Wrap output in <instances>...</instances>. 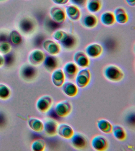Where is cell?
I'll return each mask as SVG.
<instances>
[{
  "label": "cell",
  "instance_id": "obj_1",
  "mask_svg": "<svg viewBox=\"0 0 135 151\" xmlns=\"http://www.w3.org/2000/svg\"><path fill=\"white\" fill-rule=\"evenodd\" d=\"M104 75L109 81L118 82L123 80L124 74L120 67L115 65L107 66L104 70Z\"/></svg>",
  "mask_w": 135,
  "mask_h": 151
},
{
  "label": "cell",
  "instance_id": "obj_2",
  "mask_svg": "<svg viewBox=\"0 0 135 151\" xmlns=\"http://www.w3.org/2000/svg\"><path fill=\"white\" fill-rule=\"evenodd\" d=\"M73 110L72 104L68 100L60 101L55 104L54 111L58 116L61 118L66 117L71 114Z\"/></svg>",
  "mask_w": 135,
  "mask_h": 151
},
{
  "label": "cell",
  "instance_id": "obj_3",
  "mask_svg": "<svg viewBox=\"0 0 135 151\" xmlns=\"http://www.w3.org/2000/svg\"><path fill=\"white\" fill-rule=\"evenodd\" d=\"M59 124L55 119L52 118H47L44 122L45 133L48 136L53 137L57 134V131Z\"/></svg>",
  "mask_w": 135,
  "mask_h": 151
},
{
  "label": "cell",
  "instance_id": "obj_4",
  "mask_svg": "<svg viewBox=\"0 0 135 151\" xmlns=\"http://www.w3.org/2000/svg\"><path fill=\"white\" fill-rule=\"evenodd\" d=\"M91 80V74L88 68L81 70L78 72L75 78L76 85L80 88H84L90 83Z\"/></svg>",
  "mask_w": 135,
  "mask_h": 151
},
{
  "label": "cell",
  "instance_id": "obj_5",
  "mask_svg": "<svg viewBox=\"0 0 135 151\" xmlns=\"http://www.w3.org/2000/svg\"><path fill=\"white\" fill-rule=\"evenodd\" d=\"M91 145L93 150L96 151H105L108 148L107 139L101 135L95 136L92 138Z\"/></svg>",
  "mask_w": 135,
  "mask_h": 151
},
{
  "label": "cell",
  "instance_id": "obj_6",
  "mask_svg": "<svg viewBox=\"0 0 135 151\" xmlns=\"http://www.w3.org/2000/svg\"><path fill=\"white\" fill-rule=\"evenodd\" d=\"M53 105V100L50 96H43L37 100L36 107L39 111L45 113L50 110Z\"/></svg>",
  "mask_w": 135,
  "mask_h": 151
},
{
  "label": "cell",
  "instance_id": "obj_7",
  "mask_svg": "<svg viewBox=\"0 0 135 151\" xmlns=\"http://www.w3.org/2000/svg\"><path fill=\"white\" fill-rule=\"evenodd\" d=\"M71 145L74 148L79 150L86 148L88 145V140L85 136L81 133H74L71 139Z\"/></svg>",
  "mask_w": 135,
  "mask_h": 151
},
{
  "label": "cell",
  "instance_id": "obj_8",
  "mask_svg": "<svg viewBox=\"0 0 135 151\" xmlns=\"http://www.w3.org/2000/svg\"><path fill=\"white\" fill-rule=\"evenodd\" d=\"M63 71L66 78L70 81H72L75 79L79 72V68L75 63L70 62L65 65Z\"/></svg>",
  "mask_w": 135,
  "mask_h": 151
},
{
  "label": "cell",
  "instance_id": "obj_9",
  "mask_svg": "<svg viewBox=\"0 0 135 151\" xmlns=\"http://www.w3.org/2000/svg\"><path fill=\"white\" fill-rule=\"evenodd\" d=\"M74 134L73 128L69 125L65 123L59 124L57 134L66 139H71Z\"/></svg>",
  "mask_w": 135,
  "mask_h": 151
},
{
  "label": "cell",
  "instance_id": "obj_10",
  "mask_svg": "<svg viewBox=\"0 0 135 151\" xmlns=\"http://www.w3.org/2000/svg\"><path fill=\"white\" fill-rule=\"evenodd\" d=\"M74 63L78 66L85 68L89 65L90 61L86 53L82 51L77 52L74 55Z\"/></svg>",
  "mask_w": 135,
  "mask_h": 151
},
{
  "label": "cell",
  "instance_id": "obj_11",
  "mask_svg": "<svg viewBox=\"0 0 135 151\" xmlns=\"http://www.w3.org/2000/svg\"><path fill=\"white\" fill-rule=\"evenodd\" d=\"M50 15L52 19L56 23H63L66 19V13L63 9L59 7H54L52 8Z\"/></svg>",
  "mask_w": 135,
  "mask_h": 151
},
{
  "label": "cell",
  "instance_id": "obj_12",
  "mask_svg": "<svg viewBox=\"0 0 135 151\" xmlns=\"http://www.w3.org/2000/svg\"><path fill=\"white\" fill-rule=\"evenodd\" d=\"M103 48L100 45L97 43L91 44L86 47V54L88 56L92 58L99 57L102 53Z\"/></svg>",
  "mask_w": 135,
  "mask_h": 151
},
{
  "label": "cell",
  "instance_id": "obj_13",
  "mask_svg": "<svg viewBox=\"0 0 135 151\" xmlns=\"http://www.w3.org/2000/svg\"><path fill=\"white\" fill-rule=\"evenodd\" d=\"M62 90L66 95L70 97H74L77 95L78 86L72 81H66L62 86Z\"/></svg>",
  "mask_w": 135,
  "mask_h": 151
},
{
  "label": "cell",
  "instance_id": "obj_14",
  "mask_svg": "<svg viewBox=\"0 0 135 151\" xmlns=\"http://www.w3.org/2000/svg\"><path fill=\"white\" fill-rule=\"evenodd\" d=\"M65 76L63 70L58 68L53 72L52 80L53 83L57 87H62L65 82Z\"/></svg>",
  "mask_w": 135,
  "mask_h": 151
},
{
  "label": "cell",
  "instance_id": "obj_15",
  "mask_svg": "<svg viewBox=\"0 0 135 151\" xmlns=\"http://www.w3.org/2000/svg\"><path fill=\"white\" fill-rule=\"evenodd\" d=\"M45 49L51 55L58 54L60 51V45L56 42L52 40H47L43 44Z\"/></svg>",
  "mask_w": 135,
  "mask_h": 151
},
{
  "label": "cell",
  "instance_id": "obj_16",
  "mask_svg": "<svg viewBox=\"0 0 135 151\" xmlns=\"http://www.w3.org/2000/svg\"><path fill=\"white\" fill-rule=\"evenodd\" d=\"M44 61L45 67L48 71L53 72L59 67L58 59L55 56H47L45 58Z\"/></svg>",
  "mask_w": 135,
  "mask_h": 151
},
{
  "label": "cell",
  "instance_id": "obj_17",
  "mask_svg": "<svg viewBox=\"0 0 135 151\" xmlns=\"http://www.w3.org/2000/svg\"><path fill=\"white\" fill-rule=\"evenodd\" d=\"M115 21L120 24H124L127 22L128 17L127 14L123 8H117L114 12Z\"/></svg>",
  "mask_w": 135,
  "mask_h": 151
},
{
  "label": "cell",
  "instance_id": "obj_18",
  "mask_svg": "<svg viewBox=\"0 0 135 151\" xmlns=\"http://www.w3.org/2000/svg\"><path fill=\"white\" fill-rule=\"evenodd\" d=\"M66 14L70 19L73 21H77L80 18V12L78 7L74 5L66 6Z\"/></svg>",
  "mask_w": 135,
  "mask_h": 151
},
{
  "label": "cell",
  "instance_id": "obj_19",
  "mask_svg": "<svg viewBox=\"0 0 135 151\" xmlns=\"http://www.w3.org/2000/svg\"><path fill=\"white\" fill-rule=\"evenodd\" d=\"M97 126L99 130L105 134H111L112 133L113 126L108 120L104 119L98 120Z\"/></svg>",
  "mask_w": 135,
  "mask_h": 151
},
{
  "label": "cell",
  "instance_id": "obj_20",
  "mask_svg": "<svg viewBox=\"0 0 135 151\" xmlns=\"http://www.w3.org/2000/svg\"><path fill=\"white\" fill-rule=\"evenodd\" d=\"M112 133L115 138L119 141H124L126 139V131L123 127L119 125H116L113 126Z\"/></svg>",
  "mask_w": 135,
  "mask_h": 151
},
{
  "label": "cell",
  "instance_id": "obj_21",
  "mask_svg": "<svg viewBox=\"0 0 135 151\" xmlns=\"http://www.w3.org/2000/svg\"><path fill=\"white\" fill-rule=\"evenodd\" d=\"M76 43V40L74 37L68 34L64 40L60 43V44L65 50H69L73 49L75 47Z\"/></svg>",
  "mask_w": 135,
  "mask_h": 151
},
{
  "label": "cell",
  "instance_id": "obj_22",
  "mask_svg": "<svg viewBox=\"0 0 135 151\" xmlns=\"http://www.w3.org/2000/svg\"><path fill=\"white\" fill-rule=\"evenodd\" d=\"M28 124L31 129L35 132H40L43 130L44 122L40 119L30 118L28 120Z\"/></svg>",
  "mask_w": 135,
  "mask_h": 151
},
{
  "label": "cell",
  "instance_id": "obj_23",
  "mask_svg": "<svg viewBox=\"0 0 135 151\" xmlns=\"http://www.w3.org/2000/svg\"><path fill=\"white\" fill-rule=\"evenodd\" d=\"M21 75L23 79L31 80L33 78L36 73V70L33 66L27 65L23 66L21 72Z\"/></svg>",
  "mask_w": 135,
  "mask_h": 151
},
{
  "label": "cell",
  "instance_id": "obj_24",
  "mask_svg": "<svg viewBox=\"0 0 135 151\" xmlns=\"http://www.w3.org/2000/svg\"><path fill=\"white\" fill-rule=\"evenodd\" d=\"M45 59V55L43 52L40 50H36L33 52L30 55L29 60L34 65H39L42 63Z\"/></svg>",
  "mask_w": 135,
  "mask_h": 151
},
{
  "label": "cell",
  "instance_id": "obj_25",
  "mask_svg": "<svg viewBox=\"0 0 135 151\" xmlns=\"http://www.w3.org/2000/svg\"><path fill=\"white\" fill-rule=\"evenodd\" d=\"M101 21L105 26H111L115 22L114 15L110 12H105L101 16Z\"/></svg>",
  "mask_w": 135,
  "mask_h": 151
},
{
  "label": "cell",
  "instance_id": "obj_26",
  "mask_svg": "<svg viewBox=\"0 0 135 151\" xmlns=\"http://www.w3.org/2000/svg\"><path fill=\"white\" fill-rule=\"evenodd\" d=\"M98 24V19L95 15L89 14L85 16L83 20V24L86 28H94Z\"/></svg>",
  "mask_w": 135,
  "mask_h": 151
},
{
  "label": "cell",
  "instance_id": "obj_27",
  "mask_svg": "<svg viewBox=\"0 0 135 151\" xmlns=\"http://www.w3.org/2000/svg\"><path fill=\"white\" fill-rule=\"evenodd\" d=\"M101 3L100 0H89L87 3V8L90 12L95 13L100 10Z\"/></svg>",
  "mask_w": 135,
  "mask_h": 151
},
{
  "label": "cell",
  "instance_id": "obj_28",
  "mask_svg": "<svg viewBox=\"0 0 135 151\" xmlns=\"http://www.w3.org/2000/svg\"><path fill=\"white\" fill-rule=\"evenodd\" d=\"M46 144L45 140L42 139H38L32 144V150L34 151H42L46 148Z\"/></svg>",
  "mask_w": 135,
  "mask_h": 151
},
{
  "label": "cell",
  "instance_id": "obj_29",
  "mask_svg": "<svg viewBox=\"0 0 135 151\" xmlns=\"http://www.w3.org/2000/svg\"><path fill=\"white\" fill-rule=\"evenodd\" d=\"M11 94L10 88L6 85L0 84V99L5 100L9 99Z\"/></svg>",
  "mask_w": 135,
  "mask_h": 151
},
{
  "label": "cell",
  "instance_id": "obj_30",
  "mask_svg": "<svg viewBox=\"0 0 135 151\" xmlns=\"http://www.w3.org/2000/svg\"><path fill=\"white\" fill-rule=\"evenodd\" d=\"M68 34L64 31L59 30L56 31L53 34V37L56 41L61 43L66 38Z\"/></svg>",
  "mask_w": 135,
  "mask_h": 151
},
{
  "label": "cell",
  "instance_id": "obj_31",
  "mask_svg": "<svg viewBox=\"0 0 135 151\" xmlns=\"http://www.w3.org/2000/svg\"><path fill=\"white\" fill-rule=\"evenodd\" d=\"M21 28L24 32L30 31L32 28V23L28 20H24L21 22Z\"/></svg>",
  "mask_w": 135,
  "mask_h": 151
},
{
  "label": "cell",
  "instance_id": "obj_32",
  "mask_svg": "<svg viewBox=\"0 0 135 151\" xmlns=\"http://www.w3.org/2000/svg\"><path fill=\"white\" fill-rule=\"evenodd\" d=\"M10 39L14 43L18 44L21 41V37L17 32L14 31L11 33L10 35Z\"/></svg>",
  "mask_w": 135,
  "mask_h": 151
},
{
  "label": "cell",
  "instance_id": "obj_33",
  "mask_svg": "<svg viewBox=\"0 0 135 151\" xmlns=\"http://www.w3.org/2000/svg\"><path fill=\"white\" fill-rule=\"evenodd\" d=\"M73 4L77 7L82 8L85 6L87 0H70Z\"/></svg>",
  "mask_w": 135,
  "mask_h": 151
},
{
  "label": "cell",
  "instance_id": "obj_34",
  "mask_svg": "<svg viewBox=\"0 0 135 151\" xmlns=\"http://www.w3.org/2000/svg\"><path fill=\"white\" fill-rule=\"evenodd\" d=\"M10 45L9 44H2L0 45V52L3 53V54L7 52L10 49Z\"/></svg>",
  "mask_w": 135,
  "mask_h": 151
},
{
  "label": "cell",
  "instance_id": "obj_35",
  "mask_svg": "<svg viewBox=\"0 0 135 151\" xmlns=\"http://www.w3.org/2000/svg\"><path fill=\"white\" fill-rule=\"evenodd\" d=\"M53 1L56 4L63 5L67 4L69 0H53Z\"/></svg>",
  "mask_w": 135,
  "mask_h": 151
},
{
  "label": "cell",
  "instance_id": "obj_36",
  "mask_svg": "<svg viewBox=\"0 0 135 151\" xmlns=\"http://www.w3.org/2000/svg\"><path fill=\"white\" fill-rule=\"evenodd\" d=\"M127 3L131 6H134L135 5V0H126Z\"/></svg>",
  "mask_w": 135,
  "mask_h": 151
},
{
  "label": "cell",
  "instance_id": "obj_37",
  "mask_svg": "<svg viewBox=\"0 0 135 151\" xmlns=\"http://www.w3.org/2000/svg\"><path fill=\"white\" fill-rule=\"evenodd\" d=\"M4 62V59L1 55H0V66H2Z\"/></svg>",
  "mask_w": 135,
  "mask_h": 151
},
{
  "label": "cell",
  "instance_id": "obj_38",
  "mask_svg": "<svg viewBox=\"0 0 135 151\" xmlns=\"http://www.w3.org/2000/svg\"><path fill=\"white\" fill-rule=\"evenodd\" d=\"M4 0H0V1H4Z\"/></svg>",
  "mask_w": 135,
  "mask_h": 151
}]
</instances>
